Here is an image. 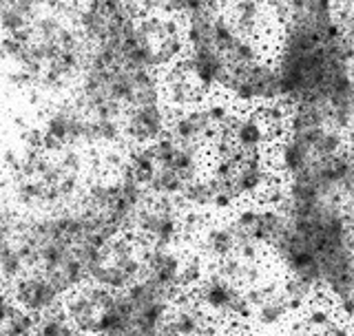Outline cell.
Here are the masks:
<instances>
[{"label":"cell","mask_w":354,"mask_h":336,"mask_svg":"<svg viewBox=\"0 0 354 336\" xmlns=\"http://www.w3.org/2000/svg\"><path fill=\"white\" fill-rule=\"evenodd\" d=\"M321 336H352V330L348 323H335L332 321L330 326L321 332Z\"/></svg>","instance_id":"obj_21"},{"label":"cell","mask_w":354,"mask_h":336,"mask_svg":"<svg viewBox=\"0 0 354 336\" xmlns=\"http://www.w3.org/2000/svg\"><path fill=\"white\" fill-rule=\"evenodd\" d=\"M337 312H339L341 319L346 321V323L354 321V297L343 299V301H337Z\"/></svg>","instance_id":"obj_20"},{"label":"cell","mask_w":354,"mask_h":336,"mask_svg":"<svg viewBox=\"0 0 354 336\" xmlns=\"http://www.w3.org/2000/svg\"><path fill=\"white\" fill-rule=\"evenodd\" d=\"M129 3L136 7V11L140 16H149V14H166L169 16L171 0H129Z\"/></svg>","instance_id":"obj_19"},{"label":"cell","mask_w":354,"mask_h":336,"mask_svg":"<svg viewBox=\"0 0 354 336\" xmlns=\"http://www.w3.org/2000/svg\"><path fill=\"white\" fill-rule=\"evenodd\" d=\"M283 301H286V306L290 312H299V310H304L308 306V301L315 297V288L313 286H308L306 281H301V279H297V277H288L286 281H283V288L279 290Z\"/></svg>","instance_id":"obj_16"},{"label":"cell","mask_w":354,"mask_h":336,"mask_svg":"<svg viewBox=\"0 0 354 336\" xmlns=\"http://www.w3.org/2000/svg\"><path fill=\"white\" fill-rule=\"evenodd\" d=\"M274 171L268 162V158L259 153H237V168H235V177H232V188L239 197V201H257L259 195L266 190L272 179Z\"/></svg>","instance_id":"obj_10"},{"label":"cell","mask_w":354,"mask_h":336,"mask_svg":"<svg viewBox=\"0 0 354 336\" xmlns=\"http://www.w3.org/2000/svg\"><path fill=\"white\" fill-rule=\"evenodd\" d=\"M235 109H259L263 104L279 102V75L274 62L259 58L250 64L232 66L221 93Z\"/></svg>","instance_id":"obj_4"},{"label":"cell","mask_w":354,"mask_h":336,"mask_svg":"<svg viewBox=\"0 0 354 336\" xmlns=\"http://www.w3.org/2000/svg\"><path fill=\"white\" fill-rule=\"evenodd\" d=\"M202 102L180 109V111H173L169 136H173L175 140H180L184 144H195V147H202L208 151L210 144H213V140L219 136L221 131L213 124V122H210Z\"/></svg>","instance_id":"obj_11"},{"label":"cell","mask_w":354,"mask_h":336,"mask_svg":"<svg viewBox=\"0 0 354 336\" xmlns=\"http://www.w3.org/2000/svg\"><path fill=\"white\" fill-rule=\"evenodd\" d=\"M184 259L186 256L175 248H151V245H144V270L140 279H147V281L166 290V292L177 299L182 292H186L182 286Z\"/></svg>","instance_id":"obj_9"},{"label":"cell","mask_w":354,"mask_h":336,"mask_svg":"<svg viewBox=\"0 0 354 336\" xmlns=\"http://www.w3.org/2000/svg\"><path fill=\"white\" fill-rule=\"evenodd\" d=\"M182 197H149L138 212L131 234L151 248H175L182 241Z\"/></svg>","instance_id":"obj_5"},{"label":"cell","mask_w":354,"mask_h":336,"mask_svg":"<svg viewBox=\"0 0 354 336\" xmlns=\"http://www.w3.org/2000/svg\"><path fill=\"white\" fill-rule=\"evenodd\" d=\"M173 111L166 102H151L131 109L124 115V142L127 147H147L164 138L171 127Z\"/></svg>","instance_id":"obj_8"},{"label":"cell","mask_w":354,"mask_h":336,"mask_svg":"<svg viewBox=\"0 0 354 336\" xmlns=\"http://www.w3.org/2000/svg\"><path fill=\"white\" fill-rule=\"evenodd\" d=\"M9 295L22 310L29 312V315L36 319L62 310L64 297H66L49 277H44L38 270H29L20 279H16V281L9 286Z\"/></svg>","instance_id":"obj_7"},{"label":"cell","mask_w":354,"mask_h":336,"mask_svg":"<svg viewBox=\"0 0 354 336\" xmlns=\"http://www.w3.org/2000/svg\"><path fill=\"white\" fill-rule=\"evenodd\" d=\"M142 270L144 243L133 234H118L95 256L88 281L111 292H124L142 277Z\"/></svg>","instance_id":"obj_3"},{"label":"cell","mask_w":354,"mask_h":336,"mask_svg":"<svg viewBox=\"0 0 354 336\" xmlns=\"http://www.w3.org/2000/svg\"><path fill=\"white\" fill-rule=\"evenodd\" d=\"M224 11L243 36L263 40V33L272 27L266 0H224Z\"/></svg>","instance_id":"obj_12"},{"label":"cell","mask_w":354,"mask_h":336,"mask_svg":"<svg viewBox=\"0 0 354 336\" xmlns=\"http://www.w3.org/2000/svg\"><path fill=\"white\" fill-rule=\"evenodd\" d=\"M288 306H286V301L279 295H274V297H268L263 301V304H259L257 308H254V319H257V323L261 328H279L281 323L286 321L288 317Z\"/></svg>","instance_id":"obj_15"},{"label":"cell","mask_w":354,"mask_h":336,"mask_svg":"<svg viewBox=\"0 0 354 336\" xmlns=\"http://www.w3.org/2000/svg\"><path fill=\"white\" fill-rule=\"evenodd\" d=\"M115 299L118 292L86 281L64 297L62 312L75 330H80L86 336H102L113 319Z\"/></svg>","instance_id":"obj_6"},{"label":"cell","mask_w":354,"mask_h":336,"mask_svg":"<svg viewBox=\"0 0 354 336\" xmlns=\"http://www.w3.org/2000/svg\"><path fill=\"white\" fill-rule=\"evenodd\" d=\"M113 237L75 206L29 215L25 232L29 265L69 295L88 281L95 256Z\"/></svg>","instance_id":"obj_2"},{"label":"cell","mask_w":354,"mask_h":336,"mask_svg":"<svg viewBox=\"0 0 354 336\" xmlns=\"http://www.w3.org/2000/svg\"><path fill=\"white\" fill-rule=\"evenodd\" d=\"M197 241L202 245V256L219 261V259H224V256L235 254L237 232H235V226L230 223V219H215V221L210 219Z\"/></svg>","instance_id":"obj_14"},{"label":"cell","mask_w":354,"mask_h":336,"mask_svg":"<svg viewBox=\"0 0 354 336\" xmlns=\"http://www.w3.org/2000/svg\"><path fill=\"white\" fill-rule=\"evenodd\" d=\"M226 133L232 140V144L243 153H259L263 151V147L270 144L268 127H266V122L257 109L237 113L235 120L230 122V127L226 129Z\"/></svg>","instance_id":"obj_13"},{"label":"cell","mask_w":354,"mask_h":336,"mask_svg":"<svg viewBox=\"0 0 354 336\" xmlns=\"http://www.w3.org/2000/svg\"><path fill=\"white\" fill-rule=\"evenodd\" d=\"M332 321H335V317H332V310L328 306H324V304H313V306L308 308V312H306L304 326L308 330L324 332Z\"/></svg>","instance_id":"obj_18"},{"label":"cell","mask_w":354,"mask_h":336,"mask_svg":"<svg viewBox=\"0 0 354 336\" xmlns=\"http://www.w3.org/2000/svg\"><path fill=\"white\" fill-rule=\"evenodd\" d=\"M346 142H348V149H354V120L346 131Z\"/></svg>","instance_id":"obj_22"},{"label":"cell","mask_w":354,"mask_h":336,"mask_svg":"<svg viewBox=\"0 0 354 336\" xmlns=\"http://www.w3.org/2000/svg\"><path fill=\"white\" fill-rule=\"evenodd\" d=\"M73 9V3L53 0L25 31L0 36V58L25 86L64 95L80 80L91 47L77 27Z\"/></svg>","instance_id":"obj_1"},{"label":"cell","mask_w":354,"mask_h":336,"mask_svg":"<svg viewBox=\"0 0 354 336\" xmlns=\"http://www.w3.org/2000/svg\"><path fill=\"white\" fill-rule=\"evenodd\" d=\"M36 336H86V334L75 330L71 326V321L64 317V312L58 310V312H51V315L38 319Z\"/></svg>","instance_id":"obj_17"}]
</instances>
